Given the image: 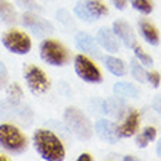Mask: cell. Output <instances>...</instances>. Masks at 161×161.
<instances>
[{
  "instance_id": "1",
  "label": "cell",
  "mask_w": 161,
  "mask_h": 161,
  "mask_svg": "<svg viewBox=\"0 0 161 161\" xmlns=\"http://www.w3.org/2000/svg\"><path fill=\"white\" fill-rule=\"evenodd\" d=\"M32 144L38 155L46 161H62L64 160L63 142L54 132L48 129H37L32 135Z\"/></svg>"
},
{
  "instance_id": "2",
  "label": "cell",
  "mask_w": 161,
  "mask_h": 161,
  "mask_svg": "<svg viewBox=\"0 0 161 161\" xmlns=\"http://www.w3.org/2000/svg\"><path fill=\"white\" fill-rule=\"evenodd\" d=\"M0 148L9 154H22L28 149V138L12 123L0 125Z\"/></svg>"
},
{
  "instance_id": "3",
  "label": "cell",
  "mask_w": 161,
  "mask_h": 161,
  "mask_svg": "<svg viewBox=\"0 0 161 161\" xmlns=\"http://www.w3.org/2000/svg\"><path fill=\"white\" fill-rule=\"evenodd\" d=\"M40 56L47 64L51 66H66L70 60V53L68 48L53 38H46L41 41Z\"/></svg>"
},
{
  "instance_id": "4",
  "label": "cell",
  "mask_w": 161,
  "mask_h": 161,
  "mask_svg": "<svg viewBox=\"0 0 161 161\" xmlns=\"http://www.w3.org/2000/svg\"><path fill=\"white\" fill-rule=\"evenodd\" d=\"M64 122L68 127L82 141H86L92 136V125L88 117L75 107H68L64 111Z\"/></svg>"
},
{
  "instance_id": "5",
  "label": "cell",
  "mask_w": 161,
  "mask_h": 161,
  "mask_svg": "<svg viewBox=\"0 0 161 161\" xmlns=\"http://www.w3.org/2000/svg\"><path fill=\"white\" fill-rule=\"evenodd\" d=\"M2 44L8 51L13 54H28L32 48V41L30 35L25 34L24 31L10 28L2 35Z\"/></svg>"
},
{
  "instance_id": "6",
  "label": "cell",
  "mask_w": 161,
  "mask_h": 161,
  "mask_svg": "<svg viewBox=\"0 0 161 161\" xmlns=\"http://www.w3.org/2000/svg\"><path fill=\"white\" fill-rule=\"evenodd\" d=\"M24 79L26 82V86L34 95H42L50 89V79L46 75V72L41 68L35 64H26L24 68Z\"/></svg>"
},
{
  "instance_id": "7",
  "label": "cell",
  "mask_w": 161,
  "mask_h": 161,
  "mask_svg": "<svg viewBox=\"0 0 161 161\" xmlns=\"http://www.w3.org/2000/svg\"><path fill=\"white\" fill-rule=\"evenodd\" d=\"M73 12L82 21L94 22L98 18L107 15L108 9L101 0H79L73 9Z\"/></svg>"
},
{
  "instance_id": "8",
  "label": "cell",
  "mask_w": 161,
  "mask_h": 161,
  "mask_svg": "<svg viewBox=\"0 0 161 161\" xmlns=\"http://www.w3.org/2000/svg\"><path fill=\"white\" fill-rule=\"evenodd\" d=\"M73 68L76 75L85 82L89 84H100L103 80V75L100 69L91 59H88L85 54L75 56V62H73Z\"/></svg>"
},
{
  "instance_id": "9",
  "label": "cell",
  "mask_w": 161,
  "mask_h": 161,
  "mask_svg": "<svg viewBox=\"0 0 161 161\" xmlns=\"http://www.w3.org/2000/svg\"><path fill=\"white\" fill-rule=\"evenodd\" d=\"M21 21L28 30H31L32 34L38 35V37H44V35L53 32V25H51L47 19L38 16V15H34V13H24Z\"/></svg>"
},
{
  "instance_id": "10",
  "label": "cell",
  "mask_w": 161,
  "mask_h": 161,
  "mask_svg": "<svg viewBox=\"0 0 161 161\" xmlns=\"http://www.w3.org/2000/svg\"><path fill=\"white\" fill-rule=\"evenodd\" d=\"M139 129V113L130 110L125 117L122 125H116V133L119 138H130Z\"/></svg>"
},
{
  "instance_id": "11",
  "label": "cell",
  "mask_w": 161,
  "mask_h": 161,
  "mask_svg": "<svg viewBox=\"0 0 161 161\" xmlns=\"http://www.w3.org/2000/svg\"><path fill=\"white\" fill-rule=\"evenodd\" d=\"M75 44H76V47L80 51H84L85 54L101 59V53H100V48H98L97 40L94 38L92 35H89L88 32H82V31L78 32L75 35Z\"/></svg>"
},
{
  "instance_id": "12",
  "label": "cell",
  "mask_w": 161,
  "mask_h": 161,
  "mask_svg": "<svg viewBox=\"0 0 161 161\" xmlns=\"http://www.w3.org/2000/svg\"><path fill=\"white\" fill-rule=\"evenodd\" d=\"M113 32L116 34V37H119L120 40L123 41V44L129 48L136 44V37H135V32L133 30L130 28V25L127 24L126 21H114L113 22Z\"/></svg>"
},
{
  "instance_id": "13",
  "label": "cell",
  "mask_w": 161,
  "mask_h": 161,
  "mask_svg": "<svg viewBox=\"0 0 161 161\" xmlns=\"http://www.w3.org/2000/svg\"><path fill=\"white\" fill-rule=\"evenodd\" d=\"M95 40H97L98 44H100L104 50L108 51V53H116V51H119V41L116 38V34L113 32V30L100 28L97 32Z\"/></svg>"
},
{
  "instance_id": "14",
  "label": "cell",
  "mask_w": 161,
  "mask_h": 161,
  "mask_svg": "<svg viewBox=\"0 0 161 161\" xmlns=\"http://www.w3.org/2000/svg\"><path fill=\"white\" fill-rule=\"evenodd\" d=\"M95 132H97V135L101 138L103 141H106V142H111V144H114L117 142L119 139V136L116 133V125L110 120H106V119H101L98 120L95 123Z\"/></svg>"
},
{
  "instance_id": "15",
  "label": "cell",
  "mask_w": 161,
  "mask_h": 161,
  "mask_svg": "<svg viewBox=\"0 0 161 161\" xmlns=\"http://www.w3.org/2000/svg\"><path fill=\"white\" fill-rule=\"evenodd\" d=\"M16 21V10L13 8V4L8 0H0V24L10 26L15 25Z\"/></svg>"
},
{
  "instance_id": "16",
  "label": "cell",
  "mask_w": 161,
  "mask_h": 161,
  "mask_svg": "<svg viewBox=\"0 0 161 161\" xmlns=\"http://www.w3.org/2000/svg\"><path fill=\"white\" fill-rule=\"evenodd\" d=\"M139 32L144 37V40L151 46H158L160 44V34H158L157 28L148 21H141L139 22Z\"/></svg>"
},
{
  "instance_id": "17",
  "label": "cell",
  "mask_w": 161,
  "mask_h": 161,
  "mask_svg": "<svg viewBox=\"0 0 161 161\" xmlns=\"http://www.w3.org/2000/svg\"><path fill=\"white\" fill-rule=\"evenodd\" d=\"M113 91H114V95L119 98V100H125V98H138V95H139L138 88L133 86L132 84H129V82H117V84L114 85Z\"/></svg>"
},
{
  "instance_id": "18",
  "label": "cell",
  "mask_w": 161,
  "mask_h": 161,
  "mask_svg": "<svg viewBox=\"0 0 161 161\" xmlns=\"http://www.w3.org/2000/svg\"><path fill=\"white\" fill-rule=\"evenodd\" d=\"M106 68L114 76H125L126 75V66H125V63L120 59H117V57H113V56L106 57Z\"/></svg>"
},
{
  "instance_id": "19",
  "label": "cell",
  "mask_w": 161,
  "mask_h": 161,
  "mask_svg": "<svg viewBox=\"0 0 161 161\" xmlns=\"http://www.w3.org/2000/svg\"><path fill=\"white\" fill-rule=\"evenodd\" d=\"M123 106L122 103H119V98H116V100H107V101L103 103V111L106 113V114H110L113 117H120L123 114Z\"/></svg>"
},
{
  "instance_id": "20",
  "label": "cell",
  "mask_w": 161,
  "mask_h": 161,
  "mask_svg": "<svg viewBox=\"0 0 161 161\" xmlns=\"http://www.w3.org/2000/svg\"><path fill=\"white\" fill-rule=\"evenodd\" d=\"M130 72H132V75H133V78H135L136 80L145 82V79H147V73H145V70L142 69V64L139 63V60L136 59V57L130 60Z\"/></svg>"
},
{
  "instance_id": "21",
  "label": "cell",
  "mask_w": 161,
  "mask_h": 161,
  "mask_svg": "<svg viewBox=\"0 0 161 161\" xmlns=\"http://www.w3.org/2000/svg\"><path fill=\"white\" fill-rule=\"evenodd\" d=\"M22 95H24V92H22V88L19 86V84H13L8 88V98L9 101L13 103V104H18L21 101Z\"/></svg>"
},
{
  "instance_id": "22",
  "label": "cell",
  "mask_w": 161,
  "mask_h": 161,
  "mask_svg": "<svg viewBox=\"0 0 161 161\" xmlns=\"http://www.w3.org/2000/svg\"><path fill=\"white\" fill-rule=\"evenodd\" d=\"M132 48H133V53H135V57L139 60L144 66H151V64H153V57H151L149 54H147V53L142 50V47H139L138 44H135Z\"/></svg>"
},
{
  "instance_id": "23",
  "label": "cell",
  "mask_w": 161,
  "mask_h": 161,
  "mask_svg": "<svg viewBox=\"0 0 161 161\" xmlns=\"http://www.w3.org/2000/svg\"><path fill=\"white\" fill-rule=\"evenodd\" d=\"M130 2H132V6L136 10H139L141 13H144V15H149V13L153 12V3H151V0H130Z\"/></svg>"
},
{
  "instance_id": "24",
  "label": "cell",
  "mask_w": 161,
  "mask_h": 161,
  "mask_svg": "<svg viewBox=\"0 0 161 161\" xmlns=\"http://www.w3.org/2000/svg\"><path fill=\"white\" fill-rule=\"evenodd\" d=\"M8 80H9V72L6 66L0 62V89H3L8 85Z\"/></svg>"
},
{
  "instance_id": "25",
  "label": "cell",
  "mask_w": 161,
  "mask_h": 161,
  "mask_svg": "<svg viewBox=\"0 0 161 161\" xmlns=\"http://www.w3.org/2000/svg\"><path fill=\"white\" fill-rule=\"evenodd\" d=\"M57 19H59L62 24H64V25H70V24L73 25L72 18L69 16L68 10H64V9H62V10H57Z\"/></svg>"
},
{
  "instance_id": "26",
  "label": "cell",
  "mask_w": 161,
  "mask_h": 161,
  "mask_svg": "<svg viewBox=\"0 0 161 161\" xmlns=\"http://www.w3.org/2000/svg\"><path fill=\"white\" fill-rule=\"evenodd\" d=\"M147 79L149 80V84L153 85L154 88H157L160 85V80H161V76L158 72H148L147 73Z\"/></svg>"
},
{
  "instance_id": "27",
  "label": "cell",
  "mask_w": 161,
  "mask_h": 161,
  "mask_svg": "<svg viewBox=\"0 0 161 161\" xmlns=\"http://www.w3.org/2000/svg\"><path fill=\"white\" fill-rule=\"evenodd\" d=\"M142 133H144L145 138H147L149 142H153V141L157 138V130H155V127H153V126H147Z\"/></svg>"
},
{
  "instance_id": "28",
  "label": "cell",
  "mask_w": 161,
  "mask_h": 161,
  "mask_svg": "<svg viewBox=\"0 0 161 161\" xmlns=\"http://www.w3.org/2000/svg\"><path fill=\"white\" fill-rule=\"evenodd\" d=\"M148 142L149 141L145 138L144 133H141V135L136 136V145H138L139 148H145V147H148Z\"/></svg>"
},
{
  "instance_id": "29",
  "label": "cell",
  "mask_w": 161,
  "mask_h": 161,
  "mask_svg": "<svg viewBox=\"0 0 161 161\" xmlns=\"http://www.w3.org/2000/svg\"><path fill=\"white\" fill-rule=\"evenodd\" d=\"M111 2L114 4V8L119 9V10H123L126 8V3H127V0H111Z\"/></svg>"
},
{
  "instance_id": "30",
  "label": "cell",
  "mask_w": 161,
  "mask_h": 161,
  "mask_svg": "<svg viewBox=\"0 0 161 161\" xmlns=\"http://www.w3.org/2000/svg\"><path fill=\"white\" fill-rule=\"evenodd\" d=\"M91 161L92 160V157H91V155H89V154H80L79 157H78V161Z\"/></svg>"
},
{
  "instance_id": "31",
  "label": "cell",
  "mask_w": 161,
  "mask_h": 161,
  "mask_svg": "<svg viewBox=\"0 0 161 161\" xmlns=\"http://www.w3.org/2000/svg\"><path fill=\"white\" fill-rule=\"evenodd\" d=\"M157 154H158V155H160V157H161V141H160V142H158V147H157Z\"/></svg>"
},
{
  "instance_id": "32",
  "label": "cell",
  "mask_w": 161,
  "mask_h": 161,
  "mask_svg": "<svg viewBox=\"0 0 161 161\" xmlns=\"http://www.w3.org/2000/svg\"><path fill=\"white\" fill-rule=\"evenodd\" d=\"M9 158L6 157V155H3V154H0V161H8Z\"/></svg>"
},
{
  "instance_id": "33",
  "label": "cell",
  "mask_w": 161,
  "mask_h": 161,
  "mask_svg": "<svg viewBox=\"0 0 161 161\" xmlns=\"http://www.w3.org/2000/svg\"><path fill=\"white\" fill-rule=\"evenodd\" d=\"M123 160H135V158H133V157H130V155H126V157L123 158Z\"/></svg>"
}]
</instances>
